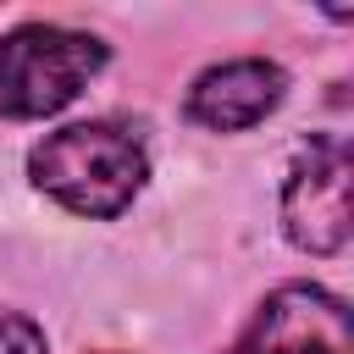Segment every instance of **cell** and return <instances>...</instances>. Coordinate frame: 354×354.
<instances>
[{"mask_svg": "<svg viewBox=\"0 0 354 354\" xmlns=\"http://www.w3.org/2000/svg\"><path fill=\"white\" fill-rule=\"evenodd\" d=\"M28 177L61 210L111 221L138 199V188L149 177V155L116 122H77L28 149Z\"/></svg>", "mask_w": 354, "mask_h": 354, "instance_id": "cell-1", "label": "cell"}, {"mask_svg": "<svg viewBox=\"0 0 354 354\" xmlns=\"http://www.w3.org/2000/svg\"><path fill=\"white\" fill-rule=\"evenodd\" d=\"M105 44L61 22H22L0 39V116L39 122L72 105L88 77H100Z\"/></svg>", "mask_w": 354, "mask_h": 354, "instance_id": "cell-2", "label": "cell"}, {"mask_svg": "<svg viewBox=\"0 0 354 354\" xmlns=\"http://www.w3.org/2000/svg\"><path fill=\"white\" fill-rule=\"evenodd\" d=\"M348 144L337 133L310 138L282 183V232L304 254H337L348 243L354 210H348Z\"/></svg>", "mask_w": 354, "mask_h": 354, "instance_id": "cell-3", "label": "cell"}, {"mask_svg": "<svg viewBox=\"0 0 354 354\" xmlns=\"http://www.w3.org/2000/svg\"><path fill=\"white\" fill-rule=\"evenodd\" d=\"M238 354H354L348 310L315 282H288L249 315Z\"/></svg>", "mask_w": 354, "mask_h": 354, "instance_id": "cell-4", "label": "cell"}, {"mask_svg": "<svg viewBox=\"0 0 354 354\" xmlns=\"http://www.w3.org/2000/svg\"><path fill=\"white\" fill-rule=\"evenodd\" d=\"M288 94V72L266 55H238V61H221L210 72L194 77L188 100H183V116L194 127H210V133H243L254 122H266Z\"/></svg>", "mask_w": 354, "mask_h": 354, "instance_id": "cell-5", "label": "cell"}, {"mask_svg": "<svg viewBox=\"0 0 354 354\" xmlns=\"http://www.w3.org/2000/svg\"><path fill=\"white\" fill-rule=\"evenodd\" d=\"M0 354H50V348L28 315H0Z\"/></svg>", "mask_w": 354, "mask_h": 354, "instance_id": "cell-6", "label": "cell"}]
</instances>
